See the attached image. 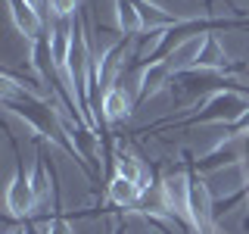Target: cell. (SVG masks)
<instances>
[{"label":"cell","mask_w":249,"mask_h":234,"mask_svg":"<svg viewBox=\"0 0 249 234\" xmlns=\"http://www.w3.org/2000/svg\"><path fill=\"white\" fill-rule=\"evenodd\" d=\"M6 218L10 222H28L31 215L37 213V200H35V191H31V178L22 172V166H16L10 184H6Z\"/></svg>","instance_id":"cell-3"},{"label":"cell","mask_w":249,"mask_h":234,"mask_svg":"<svg viewBox=\"0 0 249 234\" xmlns=\"http://www.w3.org/2000/svg\"><path fill=\"white\" fill-rule=\"evenodd\" d=\"M159 203L190 231V169H175L159 181Z\"/></svg>","instance_id":"cell-2"},{"label":"cell","mask_w":249,"mask_h":234,"mask_svg":"<svg viewBox=\"0 0 249 234\" xmlns=\"http://www.w3.org/2000/svg\"><path fill=\"white\" fill-rule=\"evenodd\" d=\"M134 91L131 88H122V84H112L103 100H100V116H103V122L109 125H119V122H128L131 113H134Z\"/></svg>","instance_id":"cell-6"},{"label":"cell","mask_w":249,"mask_h":234,"mask_svg":"<svg viewBox=\"0 0 249 234\" xmlns=\"http://www.w3.org/2000/svg\"><path fill=\"white\" fill-rule=\"evenodd\" d=\"M171 66L165 59H153V62H140L137 72H134V84H131V91H134V100L137 103H143V100L156 97L165 84L171 81Z\"/></svg>","instance_id":"cell-4"},{"label":"cell","mask_w":249,"mask_h":234,"mask_svg":"<svg viewBox=\"0 0 249 234\" xmlns=\"http://www.w3.org/2000/svg\"><path fill=\"white\" fill-rule=\"evenodd\" d=\"M6 3H10V16H13L16 28H19L28 41L44 38V16H41V10H35L28 0H6Z\"/></svg>","instance_id":"cell-7"},{"label":"cell","mask_w":249,"mask_h":234,"mask_svg":"<svg viewBox=\"0 0 249 234\" xmlns=\"http://www.w3.org/2000/svg\"><path fill=\"white\" fill-rule=\"evenodd\" d=\"M115 6V28L122 31V38H140L146 35V19L137 10L134 0H112Z\"/></svg>","instance_id":"cell-8"},{"label":"cell","mask_w":249,"mask_h":234,"mask_svg":"<svg viewBox=\"0 0 249 234\" xmlns=\"http://www.w3.org/2000/svg\"><path fill=\"white\" fill-rule=\"evenodd\" d=\"M243 75H246V78H249V66H246V69H243Z\"/></svg>","instance_id":"cell-14"},{"label":"cell","mask_w":249,"mask_h":234,"mask_svg":"<svg viewBox=\"0 0 249 234\" xmlns=\"http://www.w3.org/2000/svg\"><path fill=\"white\" fill-rule=\"evenodd\" d=\"M193 72H231V59H228V53H224V47H221L215 31L206 35V44L199 50V59H196Z\"/></svg>","instance_id":"cell-9"},{"label":"cell","mask_w":249,"mask_h":234,"mask_svg":"<svg viewBox=\"0 0 249 234\" xmlns=\"http://www.w3.org/2000/svg\"><path fill=\"white\" fill-rule=\"evenodd\" d=\"M106 200L112 203V206H119V209H140L143 191H140L134 181H128V178L112 175V181L106 187Z\"/></svg>","instance_id":"cell-10"},{"label":"cell","mask_w":249,"mask_h":234,"mask_svg":"<svg viewBox=\"0 0 249 234\" xmlns=\"http://www.w3.org/2000/svg\"><path fill=\"white\" fill-rule=\"evenodd\" d=\"M31 191H35V200H37V213H47L50 200H56V187L50 181V169H47L44 156H37L35 169H31Z\"/></svg>","instance_id":"cell-11"},{"label":"cell","mask_w":249,"mask_h":234,"mask_svg":"<svg viewBox=\"0 0 249 234\" xmlns=\"http://www.w3.org/2000/svg\"><path fill=\"white\" fill-rule=\"evenodd\" d=\"M249 109V97L243 91H233V88H221V91H212L202 106L187 119V125H233Z\"/></svg>","instance_id":"cell-1"},{"label":"cell","mask_w":249,"mask_h":234,"mask_svg":"<svg viewBox=\"0 0 249 234\" xmlns=\"http://www.w3.org/2000/svg\"><path fill=\"white\" fill-rule=\"evenodd\" d=\"M53 19H75L78 16V0H47Z\"/></svg>","instance_id":"cell-13"},{"label":"cell","mask_w":249,"mask_h":234,"mask_svg":"<svg viewBox=\"0 0 249 234\" xmlns=\"http://www.w3.org/2000/svg\"><path fill=\"white\" fill-rule=\"evenodd\" d=\"M35 234H75V228L62 215H47L41 222H35Z\"/></svg>","instance_id":"cell-12"},{"label":"cell","mask_w":249,"mask_h":234,"mask_svg":"<svg viewBox=\"0 0 249 234\" xmlns=\"http://www.w3.org/2000/svg\"><path fill=\"white\" fill-rule=\"evenodd\" d=\"M115 175H122V178H128V181H134L140 191H143V197L153 191V187H159L153 181V172H150V166H146L140 156L131 150L124 140H119L115 144Z\"/></svg>","instance_id":"cell-5"}]
</instances>
